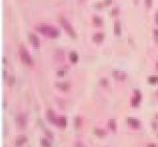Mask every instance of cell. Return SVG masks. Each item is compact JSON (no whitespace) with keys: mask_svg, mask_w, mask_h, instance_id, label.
Masks as SVG:
<instances>
[{"mask_svg":"<svg viewBox=\"0 0 158 147\" xmlns=\"http://www.w3.org/2000/svg\"><path fill=\"white\" fill-rule=\"evenodd\" d=\"M37 30L39 32H41L42 35H45L47 37H50V38H57L59 35V30L56 27H52L50 25H47V24H41L37 27Z\"/></svg>","mask_w":158,"mask_h":147,"instance_id":"6da1fadb","label":"cell"},{"mask_svg":"<svg viewBox=\"0 0 158 147\" xmlns=\"http://www.w3.org/2000/svg\"><path fill=\"white\" fill-rule=\"evenodd\" d=\"M19 52H20V58H21V60H22V62L24 64L27 65V66H32V65H34V61H32V58H30V55H29V53L27 52V50L24 48V46H22V45L20 46Z\"/></svg>","mask_w":158,"mask_h":147,"instance_id":"7a4b0ae2","label":"cell"},{"mask_svg":"<svg viewBox=\"0 0 158 147\" xmlns=\"http://www.w3.org/2000/svg\"><path fill=\"white\" fill-rule=\"evenodd\" d=\"M59 21H60V23H61V25L64 27V29L66 30V32H67L68 35H70L71 38L75 39L77 38V35H75V32H74L73 27L70 25V23L68 22L67 20L65 19L64 17H61L60 19H59Z\"/></svg>","mask_w":158,"mask_h":147,"instance_id":"3957f363","label":"cell"},{"mask_svg":"<svg viewBox=\"0 0 158 147\" xmlns=\"http://www.w3.org/2000/svg\"><path fill=\"white\" fill-rule=\"evenodd\" d=\"M16 123L20 128H24L26 126V123H27V118H26V116L24 115V114L18 115L16 118Z\"/></svg>","mask_w":158,"mask_h":147,"instance_id":"277c9868","label":"cell"},{"mask_svg":"<svg viewBox=\"0 0 158 147\" xmlns=\"http://www.w3.org/2000/svg\"><path fill=\"white\" fill-rule=\"evenodd\" d=\"M140 100H141V94L139 92L138 90H135V92H134V96H133L132 100H131V106L136 108V106H139V103H140Z\"/></svg>","mask_w":158,"mask_h":147,"instance_id":"5b68a950","label":"cell"},{"mask_svg":"<svg viewBox=\"0 0 158 147\" xmlns=\"http://www.w3.org/2000/svg\"><path fill=\"white\" fill-rule=\"evenodd\" d=\"M112 75L116 80H120V81H123V80H125L127 78V74L125 73V72H123V71H120V70L112 71Z\"/></svg>","mask_w":158,"mask_h":147,"instance_id":"8992f818","label":"cell"},{"mask_svg":"<svg viewBox=\"0 0 158 147\" xmlns=\"http://www.w3.org/2000/svg\"><path fill=\"white\" fill-rule=\"evenodd\" d=\"M47 118H48L49 122H52L54 124H57L58 125V121H59V118H57V116L54 112H52V110H48L47 111Z\"/></svg>","mask_w":158,"mask_h":147,"instance_id":"52a82bcc","label":"cell"},{"mask_svg":"<svg viewBox=\"0 0 158 147\" xmlns=\"http://www.w3.org/2000/svg\"><path fill=\"white\" fill-rule=\"evenodd\" d=\"M127 123L131 125L133 128H139V126H140V123H139L138 120L135 118H132V117L127 118Z\"/></svg>","mask_w":158,"mask_h":147,"instance_id":"ba28073f","label":"cell"},{"mask_svg":"<svg viewBox=\"0 0 158 147\" xmlns=\"http://www.w3.org/2000/svg\"><path fill=\"white\" fill-rule=\"evenodd\" d=\"M29 40H30V43L32 44V46L35 48L40 47V42H39V38L36 35H29Z\"/></svg>","mask_w":158,"mask_h":147,"instance_id":"9c48e42d","label":"cell"},{"mask_svg":"<svg viewBox=\"0 0 158 147\" xmlns=\"http://www.w3.org/2000/svg\"><path fill=\"white\" fill-rule=\"evenodd\" d=\"M26 141H27V138L25 136H19L15 141V144H16V146H22L23 144L26 143Z\"/></svg>","mask_w":158,"mask_h":147,"instance_id":"30bf717a","label":"cell"},{"mask_svg":"<svg viewBox=\"0 0 158 147\" xmlns=\"http://www.w3.org/2000/svg\"><path fill=\"white\" fill-rule=\"evenodd\" d=\"M56 86H57V88L62 90V91H68L69 90V83H57Z\"/></svg>","mask_w":158,"mask_h":147,"instance_id":"8fae6325","label":"cell"},{"mask_svg":"<svg viewBox=\"0 0 158 147\" xmlns=\"http://www.w3.org/2000/svg\"><path fill=\"white\" fill-rule=\"evenodd\" d=\"M58 125L62 128L66 127V125H67V119H66V117H64V116L60 117L58 121Z\"/></svg>","mask_w":158,"mask_h":147,"instance_id":"7c38bea8","label":"cell"},{"mask_svg":"<svg viewBox=\"0 0 158 147\" xmlns=\"http://www.w3.org/2000/svg\"><path fill=\"white\" fill-rule=\"evenodd\" d=\"M114 33L116 35H120L122 33V25L120 22H115L114 24Z\"/></svg>","mask_w":158,"mask_h":147,"instance_id":"4fadbf2b","label":"cell"},{"mask_svg":"<svg viewBox=\"0 0 158 147\" xmlns=\"http://www.w3.org/2000/svg\"><path fill=\"white\" fill-rule=\"evenodd\" d=\"M103 40H104V35L103 33H100V32L95 33V35H93V41L97 42V43H100Z\"/></svg>","mask_w":158,"mask_h":147,"instance_id":"5bb4252c","label":"cell"},{"mask_svg":"<svg viewBox=\"0 0 158 147\" xmlns=\"http://www.w3.org/2000/svg\"><path fill=\"white\" fill-rule=\"evenodd\" d=\"M69 60L71 61L72 64H75V63L79 61V56H77V54L75 52H71L70 54H69Z\"/></svg>","mask_w":158,"mask_h":147,"instance_id":"9a60e30c","label":"cell"},{"mask_svg":"<svg viewBox=\"0 0 158 147\" xmlns=\"http://www.w3.org/2000/svg\"><path fill=\"white\" fill-rule=\"evenodd\" d=\"M108 127L111 129V131H116V123H115V120H113V119H111V120H109V122H108Z\"/></svg>","mask_w":158,"mask_h":147,"instance_id":"2e32d148","label":"cell"},{"mask_svg":"<svg viewBox=\"0 0 158 147\" xmlns=\"http://www.w3.org/2000/svg\"><path fill=\"white\" fill-rule=\"evenodd\" d=\"M94 134L99 136V137H104V136H106V131H104V129H99V128H95L94 129Z\"/></svg>","mask_w":158,"mask_h":147,"instance_id":"e0dca14e","label":"cell"},{"mask_svg":"<svg viewBox=\"0 0 158 147\" xmlns=\"http://www.w3.org/2000/svg\"><path fill=\"white\" fill-rule=\"evenodd\" d=\"M149 83L151 85H155V83H158V76H150L148 78Z\"/></svg>","mask_w":158,"mask_h":147,"instance_id":"ac0fdd59","label":"cell"},{"mask_svg":"<svg viewBox=\"0 0 158 147\" xmlns=\"http://www.w3.org/2000/svg\"><path fill=\"white\" fill-rule=\"evenodd\" d=\"M93 22H94V24H95V25L100 26L102 24H103V20L100 19V18H99V17L94 16L93 17Z\"/></svg>","mask_w":158,"mask_h":147,"instance_id":"d6986e66","label":"cell"},{"mask_svg":"<svg viewBox=\"0 0 158 147\" xmlns=\"http://www.w3.org/2000/svg\"><path fill=\"white\" fill-rule=\"evenodd\" d=\"M41 144H42L43 147H52V144L49 143L46 139H42V140H41Z\"/></svg>","mask_w":158,"mask_h":147,"instance_id":"ffe728a7","label":"cell"},{"mask_svg":"<svg viewBox=\"0 0 158 147\" xmlns=\"http://www.w3.org/2000/svg\"><path fill=\"white\" fill-rule=\"evenodd\" d=\"M153 35H154L155 41L158 43V29H154V30H153Z\"/></svg>","mask_w":158,"mask_h":147,"instance_id":"44dd1931","label":"cell"},{"mask_svg":"<svg viewBox=\"0 0 158 147\" xmlns=\"http://www.w3.org/2000/svg\"><path fill=\"white\" fill-rule=\"evenodd\" d=\"M145 5H147V7H152V3H153V0H145Z\"/></svg>","mask_w":158,"mask_h":147,"instance_id":"7402d4cb","label":"cell"},{"mask_svg":"<svg viewBox=\"0 0 158 147\" xmlns=\"http://www.w3.org/2000/svg\"><path fill=\"white\" fill-rule=\"evenodd\" d=\"M100 83H102V85H103V86L107 87V86H108V80H107V79H105V78H104V79H102V80H100Z\"/></svg>","mask_w":158,"mask_h":147,"instance_id":"603a6c76","label":"cell"},{"mask_svg":"<svg viewBox=\"0 0 158 147\" xmlns=\"http://www.w3.org/2000/svg\"><path fill=\"white\" fill-rule=\"evenodd\" d=\"M155 22H156V24L158 25V10L156 12V14H155Z\"/></svg>","mask_w":158,"mask_h":147,"instance_id":"cb8c5ba5","label":"cell"},{"mask_svg":"<svg viewBox=\"0 0 158 147\" xmlns=\"http://www.w3.org/2000/svg\"><path fill=\"white\" fill-rule=\"evenodd\" d=\"M64 73H65V72L63 70L58 71V75H59V76H63V75H64Z\"/></svg>","mask_w":158,"mask_h":147,"instance_id":"d4e9b609","label":"cell"},{"mask_svg":"<svg viewBox=\"0 0 158 147\" xmlns=\"http://www.w3.org/2000/svg\"><path fill=\"white\" fill-rule=\"evenodd\" d=\"M74 147H85V146L82 143H80V142H79V143H75V146H74Z\"/></svg>","mask_w":158,"mask_h":147,"instance_id":"484cf974","label":"cell"},{"mask_svg":"<svg viewBox=\"0 0 158 147\" xmlns=\"http://www.w3.org/2000/svg\"><path fill=\"white\" fill-rule=\"evenodd\" d=\"M14 81H15V78H14V76L11 77V79H10V85H13Z\"/></svg>","mask_w":158,"mask_h":147,"instance_id":"4316f807","label":"cell"},{"mask_svg":"<svg viewBox=\"0 0 158 147\" xmlns=\"http://www.w3.org/2000/svg\"><path fill=\"white\" fill-rule=\"evenodd\" d=\"M152 126H153L154 129H156V128H157V123H156V122H153V123H152Z\"/></svg>","mask_w":158,"mask_h":147,"instance_id":"83f0119b","label":"cell"},{"mask_svg":"<svg viewBox=\"0 0 158 147\" xmlns=\"http://www.w3.org/2000/svg\"><path fill=\"white\" fill-rule=\"evenodd\" d=\"M148 147H157V145H156V144H153V143H150V144H148Z\"/></svg>","mask_w":158,"mask_h":147,"instance_id":"f1b7e54d","label":"cell"},{"mask_svg":"<svg viewBox=\"0 0 158 147\" xmlns=\"http://www.w3.org/2000/svg\"><path fill=\"white\" fill-rule=\"evenodd\" d=\"M111 1H112V0H105V4H106V5H109V4L111 3Z\"/></svg>","mask_w":158,"mask_h":147,"instance_id":"f546056e","label":"cell"},{"mask_svg":"<svg viewBox=\"0 0 158 147\" xmlns=\"http://www.w3.org/2000/svg\"><path fill=\"white\" fill-rule=\"evenodd\" d=\"M156 119H158V114H157V115H156Z\"/></svg>","mask_w":158,"mask_h":147,"instance_id":"4dcf8cb0","label":"cell"},{"mask_svg":"<svg viewBox=\"0 0 158 147\" xmlns=\"http://www.w3.org/2000/svg\"><path fill=\"white\" fill-rule=\"evenodd\" d=\"M156 67H157V69H158V63H157V65H156Z\"/></svg>","mask_w":158,"mask_h":147,"instance_id":"1f68e13d","label":"cell"},{"mask_svg":"<svg viewBox=\"0 0 158 147\" xmlns=\"http://www.w3.org/2000/svg\"><path fill=\"white\" fill-rule=\"evenodd\" d=\"M157 96H158V92H157Z\"/></svg>","mask_w":158,"mask_h":147,"instance_id":"d6a6232c","label":"cell"}]
</instances>
